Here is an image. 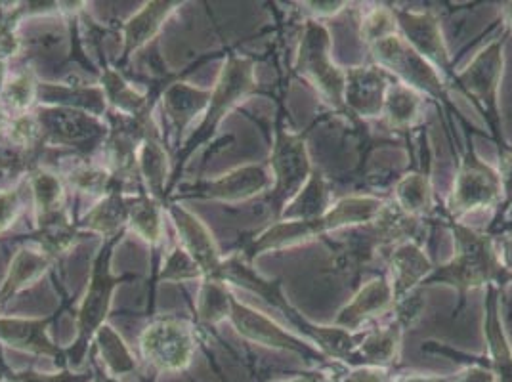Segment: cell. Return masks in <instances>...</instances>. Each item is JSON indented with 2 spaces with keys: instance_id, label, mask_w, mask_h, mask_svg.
<instances>
[{
  "instance_id": "1",
  "label": "cell",
  "mask_w": 512,
  "mask_h": 382,
  "mask_svg": "<svg viewBox=\"0 0 512 382\" xmlns=\"http://www.w3.org/2000/svg\"><path fill=\"white\" fill-rule=\"evenodd\" d=\"M386 201L388 197L375 193H352L337 199L327 213L314 220H278L262 234L256 235V239L241 253V258L253 260L262 253L293 249L325 235L365 226L379 216Z\"/></svg>"
},
{
  "instance_id": "2",
  "label": "cell",
  "mask_w": 512,
  "mask_h": 382,
  "mask_svg": "<svg viewBox=\"0 0 512 382\" xmlns=\"http://www.w3.org/2000/svg\"><path fill=\"white\" fill-rule=\"evenodd\" d=\"M453 235L455 251L448 262L434 266L432 274L423 281V287L449 285L459 295V308L465 304L467 295L488 289L491 285L503 287L511 281L503 270L497 239L490 232H478L465 222L446 220ZM421 287V289H423Z\"/></svg>"
},
{
  "instance_id": "3",
  "label": "cell",
  "mask_w": 512,
  "mask_h": 382,
  "mask_svg": "<svg viewBox=\"0 0 512 382\" xmlns=\"http://www.w3.org/2000/svg\"><path fill=\"white\" fill-rule=\"evenodd\" d=\"M295 71L306 85L316 90L325 106L346 115V71L333 60V39L325 23L310 18L302 25Z\"/></svg>"
},
{
  "instance_id": "4",
  "label": "cell",
  "mask_w": 512,
  "mask_h": 382,
  "mask_svg": "<svg viewBox=\"0 0 512 382\" xmlns=\"http://www.w3.org/2000/svg\"><path fill=\"white\" fill-rule=\"evenodd\" d=\"M509 31L505 29L501 37L493 39L486 44L469 65L455 73L451 86L465 94L480 113L486 117L491 132L495 136L497 148L505 146L503 130H501V111H499V92H501V79L505 69V39Z\"/></svg>"
},
{
  "instance_id": "5",
  "label": "cell",
  "mask_w": 512,
  "mask_h": 382,
  "mask_svg": "<svg viewBox=\"0 0 512 382\" xmlns=\"http://www.w3.org/2000/svg\"><path fill=\"white\" fill-rule=\"evenodd\" d=\"M503 201L501 176L497 167L484 161L469 144L459 159L453 188L446 205V220L463 222L467 214L499 209Z\"/></svg>"
},
{
  "instance_id": "6",
  "label": "cell",
  "mask_w": 512,
  "mask_h": 382,
  "mask_svg": "<svg viewBox=\"0 0 512 382\" xmlns=\"http://www.w3.org/2000/svg\"><path fill=\"white\" fill-rule=\"evenodd\" d=\"M371 64L379 65L396 83L413 88L423 98L448 104L449 86L442 75L421 58L400 33L388 35L369 48Z\"/></svg>"
},
{
  "instance_id": "7",
  "label": "cell",
  "mask_w": 512,
  "mask_h": 382,
  "mask_svg": "<svg viewBox=\"0 0 512 382\" xmlns=\"http://www.w3.org/2000/svg\"><path fill=\"white\" fill-rule=\"evenodd\" d=\"M268 169L272 174L268 201L276 213V218H279L281 211L295 199V195L306 186L312 172L316 170L310 161L306 138L283 127L281 121L276 125V138Z\"/></svg>"
},
{
  "instance_id": "8",
  "label": "cell",
  "mask_w": 512,
  "mask_h": 382,
  "mask_svg": "<svg viewBox=\"0 0 512 382\" xmlns=\"http://www.w3.org/2000/svg\"><path fill=\"white\" fill-rule=\"evenodd\" d=\"M392 12L396 18L398 33L404 37V41L421 58H425L451 88L457 71L453 69L448 43L438 16L432 10H406L398 6H392Z\"/></svg>"
},
{
  "instance_id": "9",
  "label": "cell",
  "mask_w": 512,
  "mask_h": 382,
  "mask_svg": "<svg viewBox=\"0 0 512 382\" xmlns=\"http://www.w3.org/2000/svg\"><path fill=\"white\" fill-rule=\"evenodd\" d=\"M230 318L234 321L239 335L253 340L256 344H264L274 350L297 354L302 360L316 363V365H327L331 361L325 354H321L318 348H314L312 342L295 337L293 333H289L287 329L278 325L274 319L256 312L255 308L239 302L234 297L230 302Z\"/></svg>"
},
{
  "instance_id": "10",
  "label": "cell",
  "mask_w": 512,
  "mask_h": 382,
  "mask_svg": "<svg viewBox=\"0 0 512 382\" xmlns=\"http://www.w3.org/2000/svg\"><path fill=\"white\" fill-rule=\"evenodd\" d=\"M346 86H344V107L346 117L369 123L383 119L386 92L394 79L379 65L365 64L346 67Z\"/></svg>"
},
{
  "instance_id": "11",
  "label": "cell",
  "mask_w": 512,
  "mask_h": 382,
  "mask_svg": "<svg viewBox=\"0 0 512 382\" xmlns=\"http://www.w3.org/2000/svg\"><path fill=\"white\" fill-rule=\"evenodd\" d=\"M396 302L392 285L386 274H379L354 293L339 314L333 319V325L346 329V331H363L369 329L367 323L373 319L381 318L384 314H392Z\"/></svg>"
},
{
  "instance_id": "12",
  "label": "cell",
  "mask_w": 512,
  "mask_h": 382,
  "mask_svg": "<svg viewBox=\"0 0 512 382\" xmlns=\"http://www.w3.org/2000/svg\"><path fill=\"white\" fill-rule=\"evenodd\" d=\"M386 277L392 285L394 302H400L407 295L419 291L423 287V281L427 279L434 264L428 258L423 243L419 241H404L396 247H392L386 255Z\"/></svg>"
},
{
  "instance_id": "13",
  "label": "cell",
  "mask_w": 512,
  "mask_h": 382,
  "mask_svg": "<svg viewBox=\"0 0 512 382\" xmlns=\"http://www.w3.org/2000/svg\"><path fill=\"white\" fill-rule=\"evenodd\" d=\"M142 348L148 361L159 369H182L192 358V335L180 321H157L146 329Z\"/></svg>"
},
{
  "instance_id": "14",
  "label": "cell",
  "mask_w": 512,
  "mask_h": 382,
  "mask_svg": "<svg viewBox=\"0 0 512 382\" xmlns=\"http://www.w3.org/2000/svg\"><path fill=\"white\" fill-rule=\"evenodd\" d=\"M255 65L249 58L232 56L228 64L224 65L220 81L211 94L209 113L205 119L203 130H211L218 125V121L241 102L247 94L255 90Z\"/></svg>"
},
{
  "instance_id": "15",
  "label": "cell",
  "mask_w": 512,
  "mask_h": 382,
  "mask_svg": "<svg viewBox=\"0 0 512 382\" xmlns=\"http://www.w3.org/2000/svg\"><path fill=\"white\" fill-rule=\"evenodd\" d=\"M501 293L503 287L499 285H491L486 289L484 337L488 342V356L486 361L478 360L474 356L472 358L486 365L495 375L497 382H512V350L501 318Z\"/></svg>"
},
{
  "instance_id": "16",
  "label": "cell",
  "mask_w": 512,
  "mask_h": 382,
  "mask_svg": "<svg viewBox=\"0 0 512 382\" xmlns=\"http://www.w3.org/2000/svg\"><path fill=\"white\" fill-rule=\"evenodd\" d=\"M406 323H402L400 319L394 318L384 323L381 327H371L365 331L354 360L352 367H360V365H371V367H384L390 369L398 358H400V350H402V340L406 333Z\"/></svg>"
},
{
  "instance_id": "17",
  "label": "cell",
  "mask_w": 512,
  "mask_h": 382,
  "mask_svg": "<svg viewBox=\"0 0 512 382\" xmlns=\"http://www.w3.org/2000/svg\"><path fill=\"white\" fill-rule=\"evenodd\" d=\"M272 188V174L268 165H245L239 169L224 174L220 180L203 186L199 195L218 199V201H247L256 195L270 191Z\"/></svg>"
},
{
  "instance_id": "18",
  "label": "cell",
  "mask_w": 512,
  "mask_h": 382,
  "mask_svg": "<svg viewBox=\"0 0 512 382\" xmlns=\"http://www.w3.org/2000/svg\"><path fill=\"white\" fill-rule=\"evenodd\" d=\"M390 199L409 216L428 220L436 209L430 170H411L400 176Z\"/></svg>"
},
{
  "instance_id": "19",
  "label": "cell",
  "mask_w": 512,
  "mask_h": 382,
  "mask_svg": "<svg viewBox=\"0 0 512 382\" xmlns=\"http://www.w3.org/2000/svg\"><path fill=\"white\" fill-rule=\"evenodd\" d=\"M174 216H176V226H178L180 234L184 235L182 241L192 256L193 262L197 264V268L203 274L218 279L222 260L214 247L213 237L209 235L205 226L197 218H193L192 214H188L182 209H174Z\"/></svg>"
},
{
  "instance_id": "20",
  "label": "cell",
  "mask_w": 512,
  "mask_h": 382,
  "mask_svg": "<svg viewBox=\"0 0 512 382\" xmlns=\"http://www.w3.org/2000/svg\"><path fill=\"white\" fill-rule=\"evenodd\" d=\"M333 203L335 201L331 199V184L327 176L320 170H314L306 186L281 211L278 220H314L327 213Z\"/></svg>"
},
{
  "instance_id": "21",
  "label": "cell",
  "mask_w": 512,
  "mask_h": 382,
  "mask_svg": "<svg viewBox=\"0 0 512 382\" xmlns=\"http://www.w3.org/2000/svg\"><path fill=\"white\" fill-rule=\"evenodd\" d=\"M423 107H425V98L419 92L394 81L388 88L386 100H384V125L396 132L413 130L421 121Z\"/></svg>"
},
{
  "instance_id": "22",
  "label": "cell",
  "mask_w": 512,
  "mask_h": 382,
  "mask_svg": "<svg viewBox=\"0 0 512 382\" xmlns=\"http://www.w3.org/2000/svg\"><path fill=\"white\" fill-rule=\"evenodd\" d=\"M115 283L117 281L111 279L107 274L106 256H100L98 266H96V276H94L90 291H88L85 302H83V308H81V335H83V340L88 339L92 335V331H96V327L106 316L109 297H111V291H113Z\"/></svg>"
},
{
  "instance_id": "23",
  "label": "cell",
  "mask_w": 512,
  "mask_h": 382,
  "mask_svg": "<svg viewBox=\"0 0 512 382\" xmlns=\"http://www.w3.org/2000/svg\"><path fill=\"white\" fill-rule=\"evenodd\" d=\"M394 33H398V25H396L392 6L371 8L360 20V39L367 48Z\"/></svg>"
},
{
  "instance_id": "24",
  "label": "cell",
  "mask_w": 512,
  "mask_h": 382,
  "mask_svg": "<svg viewBox=\"0 0 512 382\" xmlns=\"http://www.w3.org/2000/svg\"><path fill=\"white\" fill-rule=\"evenodd\" d=\"M169 12H171V4H163V2L150 4L142 14H138L132 22L128 23V50L138 48L140 44H144L148 39H151L153 33L159 29L161 20L167 18Z\"/></svg>"
},
{
  "instance_id": "25",
  "label": "cell",
  "mask_w": 512,
  "mask_h": 382,
  "mask_svg": "<svg viewBox=\"0 0 512 382\" xmlns=\"http://www.w3.org/2000/svg\"><path fill=\"white\" fill-rule=\"evenodd\" d=\"M209 102H211V92L193 90L184 85L174 86L167 94V107H169L172 117L182 119V121H188L193 113L203 109Z\"/></svg>"
},
{
  "instance_id": "26",
  "label": "cell",
  "mask_w": 512,
  "mask_h": 382,
  "mask_svg": "<svg viewBox=\"0 0 512 382\" xmlns=\"http://www.w3.org/2000/svg\"><path fill=\"white\" fill-rule=\"evenodd\" d=\"M44 268H46V258H43V256L25 253V251L20 253V255L16 256L14 264H12L10 277H8L6 285H4L2 297L14 293L16 289L23 287L27 281L41 276L44 272Z\"/></svg>"
},
{
  "instance_id": "27",
  "label": "cell",
  "mask_w": 512,
  "mask_h": 382,
  "mask_svg": "<svg viewBox=\"0 0 512 382\" xmlns=\"http://www.w3.org/2000/svg\"><path fill=\"white\" fill-rule=\"evenodd\" d=\"M423 350H427V352H432V354H442V356H449L451 360H467V367L455 377V381L453 382H497L495 379V375L491 373L490 369L486 367V365H482V363H478V361L474 360L472 356L469 354H461V352H455V350H451L448 346H442V344H438V342H427L425 346H423Z\"/></svg>"
},
{
  "instance_id": "28",
  "label": "cell",
  "mask_w": 512,
  "mask_h": 382,
  "mask_svg": "<svg viewBox=\"0 0 512 382\" xmlns=\"http://www.w3.org/2000/svg\"><path fill=\"white\" fill-rule=\"evenodd\" d=\"M128 207L121 201L119 195H111L106 199L98 209H94L90 216H86V224H90L92 228L111 234L115 232L123 220L127 218Z\"/></svg>"
},
{
  "instance_id": "29",
  "label": "cell",
  "mask_w": 512,
  "mask_h": 382,
  "mask_svg": "<svg viewBox=\"0 0 512 382\" xmlns=\"http://www.w3.org/2000/svg\"><path fill=\"white\" fill-rule=\"evenodd\" d=\"M33 190H35V197H37V205L43 209L46 216L58 213L60 203H62V186H60L56 176L46 174V172L35 174L33 176Z\"/></svg>"
},
{
  "instance_id": "30",
  "label": "cell",
  "mask_w": 512,
  "mask_h": 382,
  "mask_svg": "<svg viewBox=\"0 0 512 382\" xmlns=\"http://www.w3.org/2000/svg\"><path fill=\"white\" fill-rule=\"evenodd\" d=\"M230 302L232 297L226 293V289L218 281L207 283L201 295V318L207 321H220L230 316Z\"/></svg>"
},
{
  "instance_id": "31",
  "label": "cell",
  "mask_w": 512,
  "mask_h": 382,
  "mask_svg": "<svg viewBox=\"0 0 512 382\" xmlns=\"http://www.w3.org/2000/svg\"><path fill=\"white\" fill-rule=\"evenodd\" d=\"M130 216H132V226L136 228L138 234L144 235L150 241H157L161 237V218H159L157 207L151 201L144 199L132 205Z\"/></svg>"
},
{
  "instance_id": "32",
  "label": "cell",
  "mask_w": 512,
  "mask_h": 382,
  "mask_svg": "<svg viewBox=\"0 0 512 382\" xmlns=\"http://www.w3.org/2000/svg\"><path fill=\"white\" fill-rule=\"evenodd\" d=\"M497 170L501 176V188H503V201L497 209V220H503L512 211V146L505 144L499 148V163Z\"/></svg>"
},
{
  "instance_id": "33",
  "label": "cell",
  "mask_w": 512,
  "mask_h": 382,
  "mask_svg": "<svg viewBox=\"0 0 512 382\" xmlns=\"http://www.w3.org/2000/svg\"><path fill=\"white\" fill-rule=\"evenodd\" d=\"M142 165L148 174L150 186L159 188L161 182L165 180V167H167V159L163 149L159 148L155 142H148L142 151Z\"/></svg>"
},
{
  "instance_id": "34",
  "label": "cell",
  "mask_w": 512,
  "mask_h": 382,
  "mask_svg": "<svg viewBox=\"0 0 512 382\" xmlns=\"http://www.w3.org/2000/svg\"><path fill=\"white\" fill-rule=\"evenodd\" d=\"M102 346L113 350V352L104 350V354H106L107 363H109L115 371H123V369H130V367H132V361H130V356H128L123 342L119 340V337H117L109 327L102 329Z\"/></svg>"
},
{
  "instance_id": "35",
  "label": "cell",
  "mask_w": 512,
  "mask_h": 382,
  "mask_svg": "<svg viewBox=\"0 0 512 382\" xmlns=\"http://www.w3.org/2000/svg\"><path fill=\"white\" fill-rule=\"evenodd\" d=\"M394 377L390 375V369L384 367H371V365H360L346 369L342 382H392Z\"/></svg>"
},
{
  "instance_id": "36",
  "label": "cell",
  "mask_w": 512,
  "mask_h": 382,
  "mask_svg": "<svg viewBox=\"0 0 512 382\" xmlns=\"http://www.w3.org/2000/svg\"><path fill=\"white\" fill-rule=\"evenodd\" d=\"M33 83L27 75H23L20 79H16L12 85L8 86V98L16 107H27L33 96Z\"/></svg>"
},
{
  "instance_id": "37",
  "label": "cell",
  "mask_w": 512,
  "mask_h": 382,
  "mask_svg": "<svg viewBox=\"0 0 512 382\" xmlns=\"http://www.w3.org/2000/svg\"><path fill=\"white\" fill-rule=\"evenodd\" d=\"M304 6H308V10L312 14V20L323 22V20L339 16L342 10H346L348 2H333V0H329V2H306Z\"/></svg>"
},
{
  "instance_id": "38",
  "label": "cell",
  "mask_w": 512,
  "mask_h": 382,
  "mask_svg": "<svg viewBox=\"0 0 512 382\" xmlns=\"http://www.w3.org/2000/svg\"><path fill=\"white\" fill-rule=\"evenodd\" d=\"M18 213V195L12 191L0 193V232L10 226Z\"/></svg>"
},
{
  "instance_id": "39",
  "label": "cell",
  "mask_w": 512,
  "mask_h": 382,
  "mask_svg": "<svg viewBox=\"0 0 512 382\" xmlns=\"http://www.w3.org/2000/svg\"><path fill=\"white\" fill-rule=\"evenodd\" d=\"M497 251H499V260H501L503 270L512 279V235H503L497 239Z\"/></svg>"
},
{
  "instance_id": "40",
  "label": "cell",
  "mask_w": 512,
  "mask_h": 382,
  "mask_svg": "<svg viewBox=\"0 0 512 382\" xmlns=\"http://www.w3.org/2000/svg\"><path fill=\"white\" fill-rule=\"evenodd\" d=\"M455 377H425V375H402L392 382H453Z\"/></svg>"
},
{
  "instance_id": "41",
  "label": "cell",
  "mask_w": 512,
  "mask_h": 382,
  "mask_svg": "<svg viewBox=\"0 0 512 382\" xmlns=\"http://www.w3.org/2000/svg\"><path fill=\"white\" fill-rule=\"evenodd\" d=\"M501 22L505 25L507 31H512V2H507L503 6V12H501Z\"/></svg>"
},
{
  "instance_id": "42",
  "label": "cell",
  "mask_w": 512,
  "mask_h": 382,
  "mask_svg": "<svg viewBox=\"0 0 512 382\" xmlns=\"http://www.w3.org/2000/svg\"><path fill=\"white\" fill-rule=\"evenodd\" d=\"M35 382H71V379H67V377H56V379H37Z\"/></svg>"
},
{
  "instance_id": "43",
  "label": "cell",
  "mask_w": 512,
  "mask_h": 382,
  "mask_svg": "<svg viewBox=\"0 0 512 382\" xmlns=\"http://www.w3.org/2000/svg\"><path fill=\"white\" fill-rule=\"evenodd\" d=\"M287 382H312V379H310V377H297V379H293V381Z\"/></svg>"
}]
</instances>
